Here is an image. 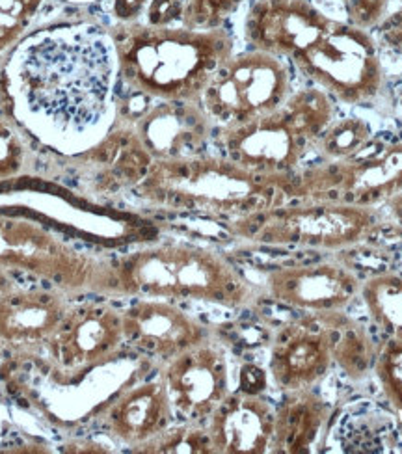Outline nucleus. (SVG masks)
Returning <instances> with one entry per match:
<instances>
[{
    "instance_id": "nucleus-38",
    "label": "nucleus",
    "mask_w": 402,
    "mask_h": 454,
    "mask_svg": "<svg viewBox=\"0 0 402 454\" xmlns=\"http://www.w3.org/2000/svg\"><path fill=\"white\" fill-rule=\"evenodd\" d=\"M391 3H400L402 4V0H391Z\"/></svg>"
},
{
    "instance_id": "nucleus-11",
    "label": "nucleus",
    "mask_w": 402,
    "mask_h": 454,
    "mask_svg": "<svg viewBox=\"0 0 402 454\" xmlns=\"http://www.w3.org/2000/svg\"><path fill=\"white\" fill-rule=\"evenodd\" d=\"M369 147L349 160L303 164L295 174L280 177L283 192L289 200L319 198L363 207L384 205L402 194V140Z\"/></svg>"
},
{
    "instance_id": "nucleus-36",
    "label": "nucleus",
    "mask_w": 402,
    "mask_h": 454,
    "mask_svg": "<svg viewBox=\"0 0 402 454\" xmlns=\"http://www.w3.org/2000/svg\"><path fill=\"white\" fill-rule=\"evenodd\" d=\"M15 286H19V281L13 274L6 272V270H0V296L4 293H8L10 289H13Z\"/></svg>"
},
{
    "instance_id": "nucleus-26",
    "label": "nucleus",
    "mask_w": 402,
    "mask_h": 454,
    "mask_svg": "<svg viewBox=\"0 0 402 454\" xmlns=\"http://www.w3.org/2000/svg\"><path fill=\"white\" fill-rule=\"evenodd\" d=\"M34 138L10 114H0V183L21 179L35 172Z\"/></svg>"
},
{
    "instance_id": "nucleus-19",
    "label": "nucleus",
    "mask_w": 402,
    "mask_h": 454,
    "mask_svg": "<svg viewBox=\"0 0 402 454\" xmlns=\"http://www.w3.org/2000/svg\"><path fill=\"white\" fill-rule=\"evenodd\" d=\"M95 421L112 443L129 447L130 452L159 436L177 421L162 378H140L99 408Z\"/></svg>"
},
{
    "instance_id": "nucleus-21",
    "label": "nucleus",
    "mask_w": 402,
    "mask_h": 454,
    "mask_svg": "<svg viewBox=\"0 0 402 454\" xmlns=\"http://www.w3.org/2000/svg\"><path fill=\"white\" fill-rule=\"evenodd\" d=\"M276 406L263 393L232 391L205 421L215 454L272 452Z\"/></svg>"
},
{
    "instance_id": "nucleus-3",
    "label": "nucleus",
    "mask_w": 402,
    "mask_h": 454,
    "mask_svg": "<svg viewBox=\"0 0 402 454\" xmlns=\"http://www.w3.org/2000/svg\"><path fill=\"white\" fill-rule=\"evenodd\" d=\"M122 300L162 298L225 309L254 308L263 291L237 264L210 246L155 240L114 255Z\"/></svg>"
},
{
    "instance_id": "nucleus-18",
    "label": "nucleus",
    "mask_w": 402,
    "mask_h": 454,
    "mask_svg": "<svg viewBox=\"0 0 402 454\" xmlns=\"http://www.w3.org/2000/svg\"><path fill=\"white\" fill-rule=\"evenodd\" d=\"M123 333L127 348L159 365L213 337L200 318L162 298L129 300L123 306Z\"/></svg>"
},
{
    "instance_id": "nucleus-24",
    "label": "nucleus",
    "mask_w": 402,
    "mask_h": 454,
    "mask_svg": "<svg viewBox=\"0 0 402 454\" xmlns=\"http://www.w3.org/2000/svg\"><path fill=\"white\" fill-rule=\"evenodd\" d=\"M359 298L373 325L386 337L402 340V274L382 272L361 281Z\"/></svg>"
},
{
    "instance_id": "nucleus-2",
    "label": "nucleus",
    "mask_w": 402,
    "mask_h": 454,
    "mask_svg": "<svg viewBox=\"0 0 402 454\" xmlns=\"http://www.w3.org/2000/svg\"><path fill=\"white\" fill-rule=\"evenodd\" d=\"M123 90L162 101H200L215 71L235 52L225 27L198 30L146 23L108 27Z\"/></svg>"
},
{
    "instance_id": "nucleus-25",
    "label": "nucleus",
    "mask_w": 402,
    "mask_h": 454,
    "mask_svg": "<svg viewBox=\"0 0 402 454\" xmlns=\"http://www.w3.org/2000/svg\"><path fill=\"white\" fill-rule=\"evenodd\" d=\"M374 140L373 125L361 116L335 118L315 140L313 151L327 162L349 160L363 153Z\"/></svg>"
},
{
    "instance_id": "nucleus-12",
    "label": "nucleus",
    "mask_w": 402,
    "mask_h": 454,
    "mask_svg": "<svg viewBox=\"0 0 402 454\" xmlns=\"http://www.w3.org/2000/svg\"><path fill=\"white\" fill-rule=\"evenodd\" d=\"M60 157L84 196L98 200L132 194L153 164V157L140 142L137 130L120 118H114L105 137L91 147Z\"/></svg>"
},
{
    "instance_id": "nucleus-37",
    "label": "nucleus",
    "mask_w": 402,
    "mask_h": 454,
    "mask_svg": "<svg viewBox=\"0 0 402 454\" xmlns=\"http://www.w3.org/2000/svg\"><path fill=\"white\" fill-rule=\"evenodd\" d=\"M64 3H69V4H93V3H99V0H64Z\"/></svg>"
},
{
    "instance_id": "nucleus-9",
    "label": "nucleus",
    "mask_w": 402,
    "mask_h": 454,
    "mask_svg": "<svg viewBox=\"0 0 402 454\" xmlns=\"http://www.w3.org/2000/svg\"><path fill=\"white\" fill-rule=\"evenodd\" d=\"M125 348L123 306L112 298L79 296L42 357L30 364L43 365L56 384L69 386L116 362Z\"/></svg>"
},
{
    "instance_id": "nucleus-13",
    "label": "nucleus",
    "mask_w": 402,
    "mask_h": 454,
    "mask_svg": "<svg viewBox=\"0 0 402 454\" xmlns=\"http://www.w3.org/2000/svg\"><path fill=\"white\" fill-rule=\"evenodd\" d=\"M159 376L177 415V421L205 423L233 391L225 348L209 337L159 365Z\"/></svg>"
},
{
    "instance_id": "nucleus-34",
    "label": "nucleus",
    "mask_w": 402,
    "mask_h": 454,
    "mask_svg": "<svg viewBox=\"0 0 402 454\" xmlns=\"http://www.w3.org/2000/svg\"><path fill=\"white\" fill-rule=\"evenodd\" d=\"M271 382L268 371L256 367V365H244L239 372V389L248 393H263Z\"/></svg>"
},
{
    "instance_id": "nucleus-1",
    "label": "nucleus",
    "mask_w": 402,
    "mask_h": 454,
    "mask_svg": "<svg viewBox=\"0 0 402 454\" xmlns=\"http://www.w3.org/2000/svg\"><path fill=\"white\" fill-rule=\"evenodd\" d=\"M118 60L108 28L91 21L28 32L0 67L6 114L37 144L75 155L116 118Z\"/></svg>"
},
{
    "instance_id": "nucleus-14",
    "label": "nucleus",
    "mask_w": 402,
    "mask_h": 454,
    "mask_svg": "<svg viewBox=\"0 0 402 454\" xmlns=\"http://www.w3.org/2000/svg\"><path fill=\"white\" fill-rule=\"evenodd\" d=\"M75 298L51 286L23 287L0 296V354L13 364L40 359L49 339L62 325Z\"/></svg>"
},
{
    "instance_id": "nucleus-7",
    "label": "nucleus",
    "mask_w": 402,
    "mask_h": 454,
    "mask_svg": "<svg viewBox=\"0 0 402 454\" xmlns=\"http://www.w3.org/2000/svg\"><path fill=\"white\" fill-rule=\"evenodd\" d=\"M0 270L34 278L73 296L122 300L114 257L84 250L23 216L0 215Z\"/></svg>"
},
{
    "instance_id": "nucleus-27",
    "label": "nucleus",
    "mask_w": 402,
    "mask_h": 454,
    "mask_svg": "<svg viewBox=\"0 0 402 454\" xmlns=\"http://www.w3.org/2000/svg\"><path fill=\"white\" fill-rule=\"evenodd\" d=\"M140 454H215L205 423L176 421L159 436L137 447Z\"/></svg>"
},
{
    "instance_id": "nucleus-31",
    "label": "nucleus",
    "mask_w": 402,
    "mask_h": 454,
    "mask_svg": "<svg viewBox=\"0 0 402 454\" xmlns=\"http://www.w3.org/2000/svg\"><path fill=\"white\" fill-rule=\"evenodd\" d=\"M344 13H347V23L373 30L376 28L390 13L391 0H341Z\"/></svg>"
},
{
    "instance_id": "nucleus-15",
    "label": "nucleus",
    "mask_w": 402,
    "mask_h": 454,
    "mask_svg": "<svg viewBox=\"0 0 402 454\" xmlns=\"http://www.w3.org/2000/svg\"><path fill=\"white\" fill-rule=\"evenodd\" d=\"M263 296L300 313L347 309L359 298L361 281L343 262H293L261 270Z\"/></svg>"
},
{
    "instance_id": "nucleus-33",
    "label": "nucleus",
    "mask_w": 402,
    "mask_h": 454,
    "mask_svg": "<svg viewBox=\"0 0 402 454\" xmlns=\"http://www.w3.org/2000/svg\"><path fill=\"white\" fill-rule=\"evenodd\" d=\"M149 0H110V15L114 25L142 23Z\"/></svg>"
},
{
    "instance_id": "nucleus-8",
    "label": "nucleus",
    "mask_w": 402,
    "mask_h": 454,
    "mask_svg": "<svg viewBox=\"0 0 402 454\" xmlns=\"http://www.w3.org/2000/svg\"><path fill=\"white\" fill-rule=\"evenodd\" d=\"M289 64L335 103L349 106L374 101L386 82L374 35L347 21H335Z\"/></svg>"
},
{
    "instance_id": "nucleus-6",
    "label": "nucleus",
    "mask_w": 402,
    "mask_h": 454,
    "mask_svg": "<svg viewBox=\"0 0 402 454\" xmlns=\"http://www.w3.org/2000/svg\"><path fill=\"white\" fill-rule=\"evenodd\" d=\"M374 209L335 200H287L224 227L233 239L263 248L339 252L378 231L380 215Z\"/></svg>"
},
{
    "instance_id": "nucleus-32",
    "label": "nucleus",
    "mask_w": 402,
    "mask_h": 454,
    "mask_svg": "<svg viewBox=\"0 0 402 454\" xmlns=\"http://www.w3.org/2000/svg\"><path fill=\"white\" fill-rule=\"evenodd\" d=\"M185 0H149L144 21L151 27H176L183 21Z\"/></svg>"
},
{
    "instance_id": "nucleus-17",
    "label": "nucleus",
    "mask_w": 402,
    "mask_h": 454,
    "mask_svg": "<svg viewBox=\"0 0 402 454\" xmlns=\"http://www.w3.org/2000/svg\"><path fill=\"white\" fill-rule=\"evenodd\" d=\"M335 21L311 0H252L244 15L242 35L248 49L291 62Z\"/></svg>"
},
{
    "instance_id": "nucleus-16",
    "label": "nucleus",
    "mask_w": 402,
    "mask_h": 454,
    "mask_svg": "<svg viewBox=\"0 0 402 454\" xmlns=\"http://www.w3.org/2000/svg\"><path fill=\"white\" fill-rule=\"evenodd\" d=\"M332 367V335L322 313H302L276 330L266 371L280 393L315 387Z\"/></svg>"
},
{
    "instance_id": "nucleus-4",
    "label": "nucleus",
    "mask_w": 402,
    "mask_h": 454,
    "mask_svg": "<svg viewBox=\"0 0 402 454\" xmlns=\"http://www.w3.org/2000/svg\"><path fill=\"white\" fill-rule=\"evenodd\" d=\"M132 196L166 215L222 223L289 200L280 177L256 174L217 151L153 160L146 179L134 188Z\"/></svg>"
},
{
    "instance_id": "nucleus-28",
    "label": "nucleus",
    "mask_w": 402,
    "mask_h": 454,
    "mask_svg": "<svg viewBox=\"0 0 402 454\" xmlns=\"http://www.w3.org/2000/svg\"><path fill=\"white\" fill-rule=\"evenodd\" d=\"M373 374L402 427V340L386 337L376 347Z\"/></svg>"
},
{
    "instance_id": "nucleus-23",
    "label": "nucleus",
    "mask_w": 402,
    "mask_h": 454,
    "mask_svg": "<svg viewBox=\"0 0 402 454\" xmlns=\"http://www.w3.org/2000/svg\"><path fill=\"white\" fill-rule=\"evenodd\" d=\"M332 335L334 365H337L349 380H363L373 372L376 356L374 339L371 332L358 318L341 311H322Z\"/></svg>"
},
{
    "instance_id": "nucleus-29",
    "label": "nucleus",
    "mask_w": 402,
    "mask_h": 454,
    "mask_svg": "<svg viewBox=\"0 0 402 454\" xmlns=\"http://www.w3.org/2000/svg\"><path fill=\"white\" fill-rule=\"evenodd\" d=\"M47 0H0V56L30 32Z\"/></svg>"
},
{
    "instance_id": "nucleus-5",
    "label": "nucleus",
    "mask_w": 402,
    "mask_h": 454,
    "mask_svg": "<svg viewBox=\"0 0 402 454\" xmlns=\"http://www.w3.org/2000/svg\"><path fill=\"white\" fill-rule=\"evenodd\" d=\"M337 118L335 101L319 86L293 90L278 110L240 125L217 127V153L268 177H283L300 169L315 140Z\"/></svg>"
},
{
    "instance_id": "nucleus-35",
    "label": "nucleus",
    "mask_w": 402,
    "mask_h": 454,
    "mask_svg": "<svg viewBox=\"0 0 402 454\" xmlns=\"http://www.w3.org/2000/svg\"><path fill=\"white\" fill-rule=\"evenodd\" d=\"M384 207H386V211L390 213V216L393 218V222H395L398 227H402V194H398V196L388 200V201L384 203Z\"/></svg>"
},
{
    "instance_id": "nucleus-30",
    "label": "nucleus",
    "mask_w": 402,
    "mask_h": 454,
    "mask_svg": "<svg viewBox=\"0 0 402 454\" xmlns=\"http://www.w3.org/2000/svg\"><path fill=\"white\" fill-rule=\"evenodd\" d=\"M248 3L252 0H185L181 25L198 30L222 28Z\"/></svg>"
},
{
    "instance_id": "nucleus-22",
    "label": "nucleus",
    "mask_w": 402,
    "mask_h": 454,
    "mask_svg": "<svg viewBox=\"0 0 402 454\" xmlns=\"http://www.w3.org/2000/svg\"><path fill=\"white\" fill-rule=\"evenodd\" d=\"M328 421L330 404L322 399L315 387L281 393V401L276 406L272 452H311Z\"/></svg>"
},
{
    "instance_id": "nucleus-10",
    "label": "nucleus",
    "mask_w": 402,
    "mask_h": 454,
    "mask_svg": "<svg viewBox=\"0 0 402 454\" xmlns=\"http://www.w3.org/2000/svg\"><path fill=\"white\" fill-rule=\"evenodd\" d=\"M293 90L289 62L248 49L233 52L215 71L200 105L215 127H232L278 110Z\"/></svg>"
},
{
    "instance_id": "nucleus-20",
    "label": "nucleus",
    "mask_w": 402,
    "mask_h": 454,
    "mask_svg": "<svg viewBox=\"0 0 402 454\" xmlns=\"http://www.w3.org/2000/svg\"><path fill=\"white\" fill-rule=\"evenodd\" d=\"M153 160L201 155L213 147L215 123L200 101L153 99L130 123Z\"/></svg>"
}]
</instances>
